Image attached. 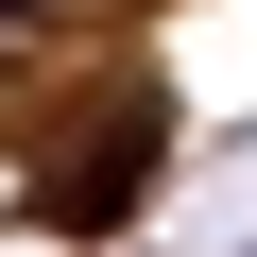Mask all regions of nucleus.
<instances>
[{
    "mask_svg": "<svg viewBox=\"0 0 257 257\" xmlns=\"http://www.w3.org/2000/svg\"><path fill=\"white\" fill-rule=\"evenodd\" d=\"M138 172H155V103H120L103 138H69V155H52V189H35V206H52L69 240H103V223H138Z\"/></svg>",
    "mask_w": 257,
    "mask_h": 257,
    "instance_id": "nucleus-1",
    "label": "nucleus"
}]
</instances>
